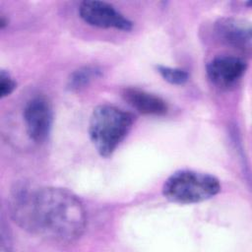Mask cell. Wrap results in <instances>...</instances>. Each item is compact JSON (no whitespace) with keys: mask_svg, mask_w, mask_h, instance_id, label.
<instances>
[{"mask_svg":"<svg viewBox=\"0 0 252 252\" xmlns=\"http://www.w3.org/2000/svg\"><path fill=\"white\" fill-rule=\"evenodd\" d=\"M24 122L29 137L35 143L44 142L51 131L53 122L52 107L44 96H34L24 108Z\"/></svg>","mask_w":252,"mask_h":252,"instance_id":"5","label":"cell"},{"mask_svg":"<svg viewBox=\"0 0 252 252\" xmlns=\"http://www.w3.org/2000/svg\"><path fill=\"white\" fill-rule=\"evenodd\" d=\"M7 24H8V21L5 19L4 16H1V18H0V28L4 29L5 26H7Z\"/></svg>","mask_w":252,"mask_h":252,"instance_id":"12","label":"cell"},{"mask_svg":"<svg viewBox=\"0 0 252 252\" xmlns=\"http://www.w3.org/2000/svg\"><path fill=\"white\" fill-rule=\"evenodd\" d=\"M17 83L11 77V75L5 70L0 72V96L1 98L8 96L16 89Z\"/></svg>","mask_w":252,"mask_h":252,"instance_id":"11","label":"cell"},{"mask_svg":"<svg viewBox=\"0 0 252 252\" xmlns=\"http://www.w3.org/2000/svg\"><path fill=\"white\" fill-rule=\"evenodd\" d=\"M134 123L132 113L117 106H96L89 122L90 139L101 157H109L125 139Z\"/></svg>","mask_w":252,"mask_h":252,"instance_id":"2","label":"cell"},{"mask_svg":"<svg viewBox=\"0 0 252 252\" xmlns=\"http://www.w3.org/2000/svg\"><path fill=\"white\" fill-rule=\"evenodd\" d=\"M220 190V183L216 176L191 169L175 171L162 186L163 196L178 204L200 203L216 196Z\"/></svg>","mask_w":252,"mask_h":252,"instance_id":"3","label":"cell"},{"mask_svg":"<svg viewBox=\"0 0 252 252\" xmlns=\"http://www.w3.org/2000/svg\"><path fill=\"white\" fill-rule=\"evenodd\" d=\"M215 32L224 44L243 52L251 50V26L248 22L237 18L223 17L215 23Z\"/></svg>","mask_w":252,"mask_h":252,"instance_id":"7","label":"cell"},{"mask_svg":"<svg viewBox=\"0 0 252 252\" xmlns=\"http://www.w3.org/2000/svg\"><path fill=\"white\" fill-rule=\"evenodd\" d=\"M207 76L216 87L228 90L241 80L247 69V63L240 57L221 55L212 59L207 65Z\"/></svg>","mask_w":252,"mask_h":252,"instance_id":"6","label":"cell"},{"mask_svg":"<svg viewBox=\"0 0 252 252\" xmlns=\"http://www.w3.org/2000/svg\"><path fill=\"white\" fill-rule=\"evenodd\" d=\"M101 76L99 68L85 66L72 72L68 78L67 87L70 91H80L89 86L94 79Z\"/></svg>","mask_w":252,"mask_h":252,"instance_id":"9","label":"cell"},{"mask_svg":"<svg viewBox=\"0 0 252 252\" xmlns=\"http://www.w3.org/2000/svg\"><path fill=\"white\" fill-rule=\"evenodd\" d=\"M80 17L89 25L103 28L131 31L132 22L117 11L111 4L98 0H86L80 4Z\"/></svg>","mask_w":252,"mask_h":252,"instance_id":"4","label":"cell"},{"mask_svg":"<svg viewBox=\"0 0 252 252\" xmlns=\"http://www.w3.org/2000/svg\"><path fill=\"white\" fill-rule=\"evenodd\" d=\"M11 218L23 229L58 243L79 239L87 225L80 199L60 187L18 183L9 199Z\"/></svg>","mask_w":252,"mask_h":252,"instance_id":"1","label":"cell"},{"mask_svg":"<svg viewBox=\"0 0 252 252\" xmlns=\"http://www.w3.org/2000/svg\"><path fill=\"white\" fill-rule=\"evenodd\" d=\"M157 70L166 82L172 85H184L189 80L188 72L180 68L158 65Z\"/></svg>","mask_w":252,"mask_h":252,"instance_id":"10","label":"cell"},{"mask_svg":"<svg viewBox=\"0 0 252 252\" xmlns=\"http://www.w3.org/2000/svg\"><path fill=\"white\" fill-rule=\"evenodd\" d=\"M124 100L140 113L147 115H164L168 106L160 96L138 88H125L122 91Z\"/></svg>","mask_w":252,"mask_h":252,"instance_id":"8","label":"cell"}]
</instances>
